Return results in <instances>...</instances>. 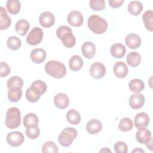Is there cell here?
<instances>
[{
    "label": "cell",
    "instance_id": "9c48e42d",
    "mask_svg": "<svg viewBox=\"0 0 153 153\" xmlns=\"http://www.w3.org/2000/svg\"><path fill=\"white\" fill-rule=\"evenodd\" d=\"M67 20L70 25L74 27H79L82 25L84 18L79 11L73 10L68 14Z\"/></svg>",
    "mask_w": 153,
    "mask_h": 153
},
{
    "label": "cell",
    "instance_id": "4316f807",
    "mask_svg": "<svg viewBox=\"0 0 153 153\" xmlns=\"http://www.w3.org/2000/svg\"><path fill=\"white\" fill-rule=\"evenodd\" d=\"M129 89L133 93H139L145 88L143 81L140 79L135 78L131 79L128 84Z\"/></svg>",
    "mask_w": 153,
    "mask_h": 153
},
{
    "label": "cell",
    "instance_id": "d6a6232c",
    "mask_svg": "<svg viewBox=\"0 0 153 153\" xmlns=\"http://www.w3.org/2000/svg\"><path fill=\"white\" fill-rule=\"evenodd\" d=\"M133 124L132 120L127 117L121 119L118 124V128L122 131H128L133 128Z\"/></svg>",
    "mask_w": 153,
    "mask_h": 153
},
{
    "label": "cell",
    "instance_id": "ac0fdd59",
    "mask_svg": "<svg viewBox=\"0 0 153 153\" xmlns=\"http://www.w3.org/2000/svg\"><path fill=\"white\" fill-rule=\"evenodd\" d=\"M102 128V123L97 119H91L88 121L86 125V130L87 132L92 135L96 134L100 132Z\"/></svg>",
    "mask_w": 153,
    "mask_h": 153
},
{
    "label": "cell",
    "instance_id": "5b68a950",
    "mask_svg": "<svg viewBox=\"0 0 153 153\" xmlns=\"http://www.w3.org/2000/svg\"><path fill=\"white\" fill-rule=\"evenodd\" d=\"M78 136L76 130L72 127H66L64 128L58 136L59 143L65 147L69 146L75 139Z\"/></svg>",
    "mask_w": 153,
    "mask_h": 153
},
{
    "label": "cell",
    "instance_id": "8992f818",
    "mask_svg": "<svg viewBox=\"0 0 153 153\" xmlns=\"http://www.w3.org/2000/svg\"><path fill=\"white\" fill-rule=\"evenodd\" d=\"M43 31L38 27H33L26 37L27 43L30 45H36L41 42L43 38Z\"/></svg>",
    "mask_w": 153,
    "mask_h": 153
},
{
    "label": "cell",
    "instance_id": "7a4b0ae2",
    "mask_svg": "<svg viewBox=\"0 0 153 153\" xmlns=\"http://www.w3.org/2000/svg\"><path fill=\"white\" fill-rule=\"evenodd\" d=\"M56 35L60 39L63 44L67 48L73 47L76 42L75 36L72 33V29L67 26H60L56 30Z\"/></svg>",
    "mask_w": 153,
    "mask_h": 153
},
{
    "label": "cell",
    "instance_id": "83f0119b",
    "mask_svg": "<svg viewBox=\"0 0 153 153\" xmlns=\"http://www.w3.org/2000/svg\"><path fill=\"white\" fill-rule=\"evenodd\" d=\"M127 10L131 15L138 16L143 10V5L139 1H132L129 2Z\"/></svg>",
    "mask_w": 153,
    "mask_h": 153
},
{
    "label": "cell",
    "instance_id": "603a6c76",
    "mask_svg": "<svg viewBox=\"0 0 153 153\" xmlns=\"http://www.w3.org/2000/svg\"><path fill=\"white\" fill-rule=\"evenodd\" d=\"M29 27L30 25L28 21L24 19L18 20L15 25V30L20 36H25L29 29Z\"/></svg>",
    "mask_w": 153,
    "mask_h": 153
},
{
    "label": "cell",
    "instance_id": "277c9868",
    "mask_svg": "<svg viewBox=\"0 0 153 153\" xmlns=\"http://www.w3.org/2000/svg\"><path fill=\"white\" fill-rule=\"evenodd\" d=\"M21 124V113L16 107L9 108L6 113L5 126L10 129L18 127Z\"/></svg>",
    "mask_w": 153,
    "mask_h": 153
},
{
    "label": "cell",
    "instance_id": "1f68e13d",
    "mask_svg": "<svg viewBox=\"0 0 153 153\" xmlns=\"http://www.w3.org/2000/svg\"><path fill=\"white\" fill-rule=\"evenodd\" d=\"M6 7L11 14H17L20 10L21 4L18 0H9L6 3Z\"/></svg>",
    "mask_w": 153,
    "mask_h": 153
},
{
    "label": "cell",
    "instance_id": "ba28073f",
    "mask_svg": "<svg viewBox=\"0 0 153 153\" xmlns=\"http://www.w3.org/2000/svg\"><path fill=\"white\" fill-rule=\"evenodd\" d=\"M90 74L94 79L103 78L106 74V68L105 65L100 62L93 63L90 68Z\"/></svg>",
    "mask_w": 153,
    "mask_h": 153
},
{
    "label": "cell",
    "instance_id": "d6986e66",
    "mask_svg": "<svg viewBox=\"0 0 153 153\" xmlns=\"http://www.w3.org/2000/svg\"><path fill=\"white\" fill-rule=\"evenodd\" d=\"M46 55V52L44 49L36 48L32 50L30 53V59L33 63L40 64L45 60Z\"/></svg>",
    "mask_w": 153,
    "mask_h": 153
},
{
    "label": "cell",
    "instance_id": "5bb4252c",
    "mask_svg": "<svg viewBox=\"0 0 153 153\" xmlns=\"http://www.w3.org/2000/svg\"><path fill=\"white\" fill-rule=\"evenodd\" d=\"M149 123V117L146 112H139L136 114L134 118V126L139 128L141 127H146Z\"/></svg>",
    "mask_w": 153,
    "mask_h": 153
},
{
    "label": "cell",
    "instance_id": "8fae6325",
    "mask_svg": "<svg viewBox=\"0 0 153 153\" xmlns=\"http://www.w3.org/2000/svg\"><path fill=\"white\" fill-rule=\"evenodd\" d=\"M40 25L44 27H50L55 22V17L54 14L50 11H44L42 13L39 17Z\"/></svg>",
    "mask_w": 153,
    "mask_h": 153
},
{
    "label": "cell",
    "instance_id": "3957f363",
    "mask_svg": "<svg viewBox=\"0 0 153 153\" xmlns=\"http://www.w3.org/2000/svg\"><path fill=\"white\" fill-rule=\"evenodd\" d=\"M90 30L96 34H102L108 29V22L105 19L97 15H91L87 22Z\"/></svg>",
    "mask_w": 153,
    "mask_h": 153
},
{
    "label": "cell",
    "instance_id": "9a60e30c",
    "mask_svg": "<svg viewBox=\"0 0 153 153\" xmlns=\"http://www.w3.org/2000/svg\"><path fill=\"white\" fill-rule=\"evenodd\" d=\"M125 43L128 47L131 49H136L141 44L140 36L134 33H130L125 38Z\"/></svg>",
    "mask_w": 153,
    "mask_h": 153
},
{
    "label": "cell",
    "instance_id": "30bf717a",
    "mask_svg": "<svg viewBox=\"0 0 153 153\" xmlns=\"http://www.w3.org/2000/svg\"><path fill=\"white\" fill-rule=\"evenodd\" d=\"M136 140L140 144L146 145L152 140L151 131L146 127L139 128L136 133Z\"/></svg>",
    "mask_w": 153,
    "mask_h": 153
},
{
    "label": "cell",
    "instance_id": "ab89813d",
    "mask_svg": "<svg viewBox=\"0 0 153 153\" xmlns=\"http://www.w3.org/2000/svg\"><path fill=\"white\" fill-rule=\"evenodd\" d=\"M114 148L116 153H127L128 151L127 145L122 141H119L115 143Z\"/></svg>",
    "mask_w": 153,
    "mask_h": 153
},
{
    "label": "cell",
    "instance_id": "7402d4cb",
    "mask_svg": "<svg viewBox=\"0 0 153 153\" xmlns=\"http://www.w3.org/2000/svg\"><path fill=\"white\" fill-rule=\"evenodd\" d=\"M11 24V20L8 16L6 10L3 7H0V29L5 30L8 29Z\"/></svg>",
    "mask_w": 153,
    "mask_h": 153
},
{
    "label": "cell",
    "instance_id": "7c38bea8",
    "mask_svg": "<svg viewBox=\"0 0 153 153\" xmlns=\"http://www.w3.org/2000/svg\"><path fill=\"white\" fill-rule=\"evenodd\" d=\"M128 103L131 108L139 109L141 108L145 103V97L143 94L139 93L133 94L130 97Z\"/></svg>",
    "mask_w": 153,
    "mask_h": 153
},
{
    "label": "cell",
    "instance_id": "e575fe53",
    "mask_svg": "<svg viewBox=\"0 0 153 153\" xmlns=\"http://www.w3.org/2000/svg\"><path fill=\"white\" fill-rule=\"evenodd\" d=\"M7 85L8 89L13 87L22 88L23 85V81L19 76H13L8 80Z\"/></svg>",
    "mask_w": 153,
    "mask_h": 153
},
{
    "label": "cell",
    "instance_id": "74e56055",
    "mask_svg": "<svg viewBox=\"0 0 153 153\" xmlns=\"http://www.w3.org/2000/svg\"><path fill=\"white\" fill-rule=\"evenodd\" d=\"M26 97L27 100L32 103L36 102L41 97V96L34 92L30 87L28 88L26 91Z\"/></svg>",
    "mask_w": 153,
    "mask_h": 153
},
{
    "label": "cell",
    "instance_id": "44dd1931",
    "mask_svg": "<svg viewBox=\"0 0 153 153\" xmlns=\"http://www.w3.org/2000/svg\"><path fill=\"white\" fill-rule=\"evenodd\" d=\"M111 54L117 59H120L124 56L126 53V48L124 45L120 43H115L111 47Z\"/></svg>",
    "mask_w": 153,
    "mask_h": 153
},
{
    "label": "cell",
    "instance_id": "2e32d148",
    "mask_svg": "<svg viewBox=\"0 0 153 153\" xmlns=\"http://www.w3.org/2000/svg\"><path fill=\"white\" fill-rule=\"evenodd\" d=\"M54 103L57 108L63 109L68 106L69 100L66 94L60 93L57 94L54 97Z\"/></svg>",
    "mask_w": 153,
    "mask_h": 153
},
{
    "label": "cell",
    "instance_id": "f546056e",
    "mask_svg": "<svg viewBox=\"0 0 153 153\" xmlns=\"http://www.w3.org/2000/svg\"><path fill=\"white\" fill-rule=\"evenodd\" d=\"M142 20L145 25V28L152 32L153 30V12L152 10L146 11L143 16Z\"/></svg>",
    "mask_w": 153,
    "mask_h": 153
},
{
    "label": "cell",
    "instance_id": "836d02e7",
    "mask_svg": "<svg viewBox=\"0 0 153 153\" xmlns=\"http://www.w3.org/2000/svg\"><path fill=\"white\" fill-rule=\"evenodd\" d=\"M7 45L10 50H17L21 47L22 42L18 37L16 36H11L8 38Z\"/></svg>",
    "mask_w": 153,
    "mask_h": 153
},
{
    "label": "cell",
    "instance_id": "52a82bcc",
    "mask_svg": "<svg viewBox=\"0 0 153 153\" xmlns=\"http://www.w3.org/2000/svg\"><path fill=\"white\" fill-rule=\"evenodd\" d=\"M24 140V135L20 131H11L7 136V143L13 147H17L20 146L23 143Z\"/></svg>",
    "mask_w": 153,
    "mask_h": 153
},
{
    "label": "cell",
    "instance_id": "4dcf8cb0",
    "mask_svg": "<svg viewBox=\"0 0 153 153\" xmlns=\"http://www.w3.org/2000/svg\"><path fill=\"white\" fill-rule=\"evenodd\" d=\"M22 91L20 87H13L9 88L8 92V98L12 102H18L22 97Z\"/></svg>",
    "mask_w": 153,
    "mask_h": 153
},
{
    "label": "cell",
    "instance_id": "60d3db41",
    "mask_svg": "<svg viewBox=\"0 0 153 153\" xmlns=\"http://www.w3.org/2000/svg\"><path fill=\"white\" fill-rule=\"evenodd\" d=\"M11 69L9 65L4 62H1L0 63V76L5 77L9 75Z\"/></svg>",
    "mask_w": 153,
    "mask_h": 153
},
{
    "label": "cell",
    "instance_id": "e0dca14e",
    "mask_svg": "<svg viewBox=\"0 0 153 153\" xmlns=\"http://www.w3.org/2000/svg\"><path fill=\"white\" fill-rule=\"evenodd\" d=\"M96 50L95 45L90 41L85 42L81 47V52L83 56L88 59L94 57L96 53Z\"/></svg>",
    "mask_w": 153,
    "mask_h": 153
},
{
    "label": "cell",
    "instance_id": "d590c367",
    "mask_svg": "<svg viewBox=\"0 0 153 153\" xmlns=\"http://www.w3.org/2000/svg\"><path fill=\"white\" fill-rule=\"evenodd\" d=\"M58 151L57 145L53 141L46 142L42 147V152L44 153H57Z\"/></svg>",
    "mask_w": 153,
    "mask_h": 153
},
{
    "label": "cell",
    "instance_id": "b9f144b4",
    "mask_svg": "<svg viewBox=\"0 0 153 153\" xmlns=\"http://www.w3.org/2000/svg\"><path fill=\"white\" fill-rule=\"evenodd\" d=\"M109 5L113 8H118L120 6H121V5L123 4V3L124 2L123 0H109L108 1Z\"/></svg>",
    "mask_w": 153,
    "mask_h": 153
},
{
    "label": "cell",
    "instance_id": "6da1fadb",
    "mask_svg": "<svg viewBox=\"0 0 153 153\" xmlns=\"http://www.w3.org/2000/svg\"><path fill=\"white\" fill-rule=\"evenodd\" d=\"M45 71L51 76L60 79L63 78L66 74L65 65L57 60H50L45 65Z\"/></svg>",
    "mask_w": 153,
    "mask_h": 153
},
{
    "label": "cell",
    "instance_id": "7bdbcfd3",
    "mask_svg": "<svg viewBox=\"0 0 153 153\" xmlns=\"http://www.w3.org/2000/svg\"><path fill=\"white\" fill-rule=\"evenodd\" d=\"M110 152L111 153V151L108 148H103L101 150L99 151V152Z\"/></svg>",
    "mask_w": 153,
    "mask_h": 153
},
{
    "label": "cell",
    "instance_id": "d4e9b609",
    "mask_svg": "<svg viewBox=\"0 0 153 153\" xmlns=\"http://www.w3.org/2000/svg\"><path fill=\"white\" fill-rule=\"evenodd\" d=\"M30 87L34 92L39 96L44 94L47 88V86L45 82L39 79L33 81L31 84Z\"/></svg>",
    "mask_w": 153,
    "mask_h": 153
},
{
    "label": "cell",
    "instance_id": "f35d334b",
    "mask_svg": "<svg viewBox=\"0 0 153 153\" xmlns=\"http://www.w3.org/2000/svg\"><path fill=\"white\" fill-rule=\"evenodd\" d=\"M39 134L40 130L38 126L32 128H26V134L29 139H35L39 136Z\"/></svg>",
    "mask_w": 153,
    "mask_h": 153
},
{
    "label": "cell",
    "instance_id": "ee69618b",
    "mask_svg": "<svg viewBox=\"0 0 153 153\" xmlns=\"http://www.w3.org/2000/svg\"><path fill=\"white\" fill-rule=\"evenodd\" d=\"M144 152L145 151L140 148H136L135 149H134L131 151V152Z\"/></svg>",
    "mask_w": 153,
    "mask_h": 153
},
{
    "label": "cell",
    "instance_id": "cb8c5ba5",
    "mask_svg": "<svg viewBox=\"0 0 153 153\" xmlns=\"http://www.w3.org/2000/svg\"><path fill=\"white\" fill-rule=\"evenodd\" d=\"M69 66L72 71H78L80 70L83 66V60L78 55L72 56L69 61Z\"/></svg>",
    "mask_w": 153,
    "mask_h": 153
},
{
    "label": "cell",
    "instance_id": "4fadbf2b",
    "mask_svg": "<svg viewBox=\"0 0 153 153\" xmlns=\"http://www.w3.org/2000/svg\"><path fill=\"white\" fill-rule=\"evenodd\" d=\"M113 71L115 75L119 78H124L128 74V68L126 64L122 62H117L114 66Z\"/></svg>",
    "mask_w": 153,
    "mask_h": 153
},
{
    "label": "cell",
    "instance_id": "484cf974",
    "mask_svg": "<svg viewBox=\"0 0 153 153\" xmlns=\"http://www.w3.org/2000/svg\"><path fill=\"white\" fill-rule=\"evenodd\" d=\"M126 60L129 66L136 67L140 63L141 56L140 54L136 51H131L127 54Z\"/></svg>",
    "mask_w": 153,
    "mask_h": 153
},
{
    "label": "cell",
    "instance_id": "f1b7e54d",
    "mask_svg": "<svg viewBox=\"0 0 153 153\" xmlns=\"http://www.w3.org/2000/svg\"><path fill=\"white\" fill-rule=\"evenodd\" d=\"M66 118L68 121L73 125L78 124L81 121V115L79 113L74 109H71L68 111Z\"/></svg>",
    "mask_w": 153,
    "mask_h": 153
},
{
    "label": "cell",
    "instance_id": "ffe728a7",
    "mask_svg": "<svg viewBox=\"0 0 153 153\" xmlns=\"http://www.w3.org/2000/svg\"><path fill=\"white\" fill-rule=\"evenodd\" d=\"M23 123V126L26 128L35 127L38 126L39 123V119L35 114L29 113L24 117Z\"/></svg>",
    "mask_w": 153,
    "mask_h": 153
},
{
    "label": "cell",
    "instance_id": "8d00e7d4",
    "mask_svg": "<svg viewBox=\"0 0 153 153\" xmlns=\"http://www.w3.org/2000/svg\"><path fill=\"white\" fill-rule=\"evenodd\" d=\"M90 8L94 11H101L105 8L104 0H91L89 2Z\"/></svg>",
    "mask_w": 153,
    "mask_h": 153
}]
</instances>
